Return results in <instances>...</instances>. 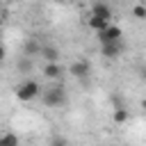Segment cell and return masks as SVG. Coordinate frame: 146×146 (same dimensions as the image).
I'll list each match as a JSON object with an SVG mask.
<instances>
[{
  "label": "cell",
  "mask_w": 146,
  "mask_h": 146,
  "mask_svg": "<svg viewBox=\"0 0 146 146\" xmlns=\"http://www.w3.org/2000/svg\"><path fill=\"white\" fill-rule=\"evenodd\" d=\"M41 98L48 107H64L66 105V91L64 87H50L41 91Z\"/></svg>",
  "instance_id": "7a4b0ae2"
},
{
  "label": "cell",
  "mask_w": 146,
  "mask_h": 146,
  "mask_svg": "<svg viewBox=\"0 0 146 146\" xmlns=\"http://www.w3.org/2000/svg\"><path fill=\"white\" fill-rule=\"evenodd\" d=\"M43 78L48 80H62L64 78V66L57 62V64H46L43 66Z\"/></svg>",
  "instance_id": "52a82bcc"
},
{
  "label": "cell",
  "mask_w": 146,
  "mask_h": 146,
  "mask_svg": "<svg viewBox=\"0 0 146 146\" xmlns=\"http://www.w3.org/2000/svg\"><path fill=\"white\" fill-rule=\"evenodd\" d=\"M87 25H89L91 30H96V32L100 34V32H103V30H105V27H107L110 23H107V21H100V18H94V16H89V21H87Z\"/></svg>",
  "instance_id": "7c38bea8"
},
{
  "label": "cell",
  "mask_w": 146,
  "mask_h": 146,
  "mask_svg": "<svg viewBox=\"0 0 146 146\" xmlns=\"http://www.w3.org/2000/svg\"><path fill=\"white\" fill-rule=\"evenodd\" d=\"M0 146H18V135H14V132H2V135H0Z\"/></svg>",
  "instance_id": "8fae6325"
},
{
  "label": "cell",
  "mask_w": 146,
  "mask_h": 146,
  "mask_svg": "<svg viewBox=\"0 0 146 146\" xmlns=\"http://www.w3.org/2000/svg\"><path fill=\"white\" fill-rule=\"evenodd\" d=\"M68 71H71V75H73V78L84 80V78L91 73V64H89L87 59H75V62L68 66Z\"/></svg>",
  "instance_id": "277c9868"
},
{
  "label": "cell",
  "mask_w": 146,
  "mask_h": 146,
  "mask_svg": "<svg viewBox=\"0 0 146 146\" xmlns=\"http://www.w3.org/2000/svg\"><path fill=\"white\" fill-rule=\"evenodd\" d=\"M112 119H114V123H125V121L130 119L128 107H116V110H114V114H112Z\"/></svg>",
  "instance_id": "30bf717a"
},
{
  "label": "cell",
  "mask_w": 146,
  "mask_h": 146,
  "mask_svg": "<svg viewBox=\"0 0 146 146\" xmlns=\"http://www.w3.org/2000/svg\"><path fill=\"white\" fill-rule=\"evenodd\" d=\"M91 16L110 23V21H112V16H114V11H112V7H110L107 2H94V5H91Z\"/></svg>",
  "instance_id": "5b68a950"
},
{
  "label": "cell",
  "mask_w": 146,
  "mask_h": 146,
  "mask_svg": "<svg viewBox=\"0 0 146 146\" xmlns=\"http://www.w3.org/2000/svg\"><path fill=\"white\" fill-rule=\"evenodd\" d=\"M123 52V41H116V43H107V46H103V57H107V59H114V57H119Z\"/></svg>",
  "instance_id": "9c48e42d"
},
{
  "label": "cell",
  "mask_w": 146,
  "mask_h": 146,
  "mask_svg": "<svg viewBox=\"0 0 146 146\" xmlns=\"http://www.w3.org/2000/svg\"><path fill=\"white\" fill-rule=\"evenodd\" d=\"M5 57H7V48L0 43V62H5Z\"/></svg>",
  "instance_id": "2e32d148"
},
{
  "label": "cell",
  "mask_w": 146,
  "mask_h": 146,
  "mask_svg": "<svg viewBox=\"0 0 146 146\" xmlns=\"http://www.w3.org/2000/svg\"><path fill=\"white\" fill-rule=\"evenodd\" d=\"M41 84L36 82V80H25V82H21L16 89H14V94H16V98L18 100H23V103H30V100H34L36 96H41Z\"/></svg>",
  "instance_id": "6da1fadb"
},
{
  "label": "cell",
  "mask_w": 146,
  "mask_h": 146,
  "mask_svg": "<svg viewBox=\"0 0 146 146\" xmlns=\"http://www.w3.org/2000/svg\"><path fill=\"white\" fill-rule=\"evenodd\" d=\"M16 68H18V73H30L32 71V59L30 57H21L16 62Z\"/></svg>",
  "instance_id": "4fadbf2b"
},
{
  "label": "cell",
  "mask_w": 146,
  "mask_h": 146,
  "mask_svg": "<svg viewBox=\"0 0 146 146\" xmlns=\"http://www.w3.org/2000/svg\"><path fill=\"white\" fill-rule=\"evenodd\" d=\"M132 16L135 18H146V5H141V2L132 5Z\"/></svg>",
  "instance_id": "5bb4252c"
},
{
  "label": "cell",
  "mask_w": 146,
  "mask_h": 146,
  "mask_svg": "<svg viewBox=\"0 0 146 146\" xmlns=\"http://www.w3.org/2000/svg\"><path fill=\"white\" fill-rule=\"evenodd\" d=\"M50 146H68V139H66L64 135H55V137L50 139Z\"/></svg>",
  "instance_id": "9a60e30c"
},
{
  "label": "cell",
  "mask_w": 146,
  "mask_h": 146,
  "mask_svg": "<svg viewBox=\"0 0 146 146\" xmlns=\"http://www.w3.org/2000/svg\"><path fill=\"white\" fill-rule=\"evenodd\" d=\"M2 25H5V18H2V16H0V30H2Z\"/></svg>",
  "instance_id": "e0dca14e"
},
{
  "label": "cell",
  "mask_w": 146,
  "mask_h": 146,
  "mask_svg": "<svg viewBox=\"0 0 146 146\" xmlns=\"http://www.w3.org/2000/svg\"><path fill=\"white\" fill-rule=\"evenodd\" d=\"M39 52H41V43H39V39L36 36H30L27 41H25V46H23V57H39Z\"/></svg>",
  "instance_id": "8992f818"
},
{
  "label": "cell",
  "mask_w": 146,
  "mask_h": 146,
  "mask_svg": "<svg viewBox=\"0 0 146 146\" xmlns=\"http://www.w3.org/2000/svg\"><path fill=\"white\" fill-rule=\"evenodd\" d=\"M123 36V30L119 27V25H107L100 34H98V41H100V46H107V43H116V41H123L121 39Z\"/></svg>",
  "instance_id": "3957f363"
},
{
  "label": "cell",
  "mask_w": 146,
  "mask_h": 146,
  "mask_svg": "<svg viewBox=\"0 0 146 146\" xmlns=\"http://www.w3.org/2000/svg\"><path fill=\"white\" fill-rule=\"evenodd\" d=\"M39 55L46 59V64H57L59 62V50L55 46H41V52Z\"/></svg>",
  "instance_id": "ba28073f"
}]
</instances>
